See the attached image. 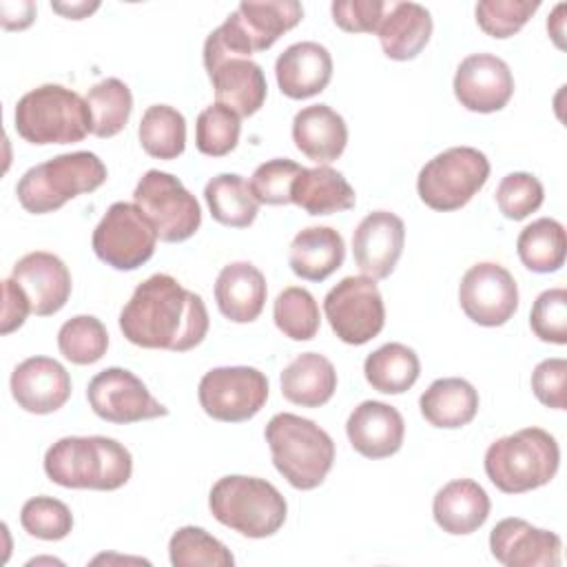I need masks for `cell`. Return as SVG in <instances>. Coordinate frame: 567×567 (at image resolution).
Segmentation results:
<instances>
[{
    "label": "cell",
    "instance_id": "obj_48",
    "mask_svg": "<svg viewBox=\"0 0 567 567\" xmlns=\"http://www.w3.org/2000/svg\"><path fill=\"white\" fill-rule=\"evenodd\" d=\"M2 319H0V332L9 334L18 330L27 315L31 312V303L24 295V290L9 277L2 281Z\"/></svg>",
    "mask_w": 567,
    "mask_h": 567
},
{
    "label": "cell",
    "instance_id": "obj_51",
    "mask_svg": "<svg viewBox=\"0 0 567 567\" xmlns=\"http://www.w3.org/2000/svg\"><path fill=\"white\" fill-rule=\"evenodd\" d=\"M563 11H565V4L560 2L556 9H554V13H551V18L547 20V31H549V35L554 38V42L563 49L565 47V42H563V35H565V31H563V24H565V18H560L563 16Z\"/></svg>",
    "mask_w": 567,
    "mask_h": 567
},
{
    "label": "cell",
    "instance_id": "obj_8",
    "mask_svg": "<svg viewBox=\"0 0 567 567\" xmlns=\"http://www.w3.org/2000/svg\"><path fill=\"white\" fill-rule=\"evenodd\" d=\"M303 18V7L297 0L241 2L215 31L208 33L204 47L250 58L270 49L286 31Z\"/></svg>",
    "mask_w": 567,
    "mask_h": 567
},
{
    "label": "cell",
    "instance_id": "obj_31",
    "mask_svg": "<svg viewBox=\"0 0 567 567\" xmlns=\"http://www.w3.org/2000/svg\"><path fill=\"white\" fill-rule=\"evenodd\" d=\"M419 408L430 425L443 430H458L476 416L478 392L470 381L461 377L436 379L421 394Z\"/></svg>",
    "mask_w": 567,
    "mask_h": 567
},
{
    "label": "cell",
    "instance_id": "obj_10",
    "mask_svg": "<svg viewBox=\"0 0 567 567\" xmlns=\"http://www.w3.org/2000/svg\"><path fill=\"white\" fill-rule=\"evenodd\" d=\"M133 204L151 219L157 237L166 244L190 239L202 224V208L195 195L175 175L157 168L140 177Z\"/></svg>",
    "mask_w": 567,
    "mask_h": 567
},
{
    "label": "cell",
    "instance_id": "obj_17",
    "mask_svg": "<svg viewBox=\"0 0 567 567\" xmlns=\"http://www.w3.org/2000/svg\"><path fill=\"white\" fill-rule=\"evenodd\" d=\"M454 95L467 111H501L514 95V75L505 60L492 53H472L454 75Z\"/></svg>",
    "mask_w": 567,
    "mask_h": 567
},
{
    "label": "cell",
    "instance_id": "obj_32",
    "mask_svg": "<svg viewBox=\"0 0 567 567\" xmlns=\"http://www.w3.org/2000/svg\"><path fill=\"white\" fill-rule=\"evenodd\" d=\"M363 374L377 392L403 394L416 383L421 374V361L412 348L394 341L365 357Z\"/></svg>",
    "mask_w": 567,
    "mask_h": 567
},
{
    "label": "cell",
    "instance_id": "obj_5",
    "mask_svg": "<svg viewBox=\"0 0 567 567\" xmlns=\"http://www.w3.org/2000/svg\"><path fill=\"white\" fill-rule=\"evenodd\" d=\"M104 182V162L91 151H75L31 166L18 179L16 195L27 213L44 215L62 208L82 193H93Z\"/></svg>",
    "mask_w": 567,
    "mask_h": 567
},
{
    "label": "cell",
    "instance_id": "obj_45",
    "mask_svg": "<svg viewBox=\"0 0 567 567\" xmlns=\"http://www.w3.org/2000/svg\"><path fill=\"white\" fill-rule=\"evenodd\" d=\"M529 326L540 341L567 343V290L549 288L540 292L529 312Z\"/></svg>",
    "mask_w": 567,
    "mask_h": 567
},
{
    "label": "cell",
    "instance_id": "obj_20",
    "mask_svg": "<svg viewBox=\"0 0 567 567\" xmlns=\"http://www.w3.org/2000/svg\"><path fill=\"white\" fill-rule=\"evenodd\" d=\"M11 394L31 414H51L71 396V377L51 357H29L11 372Z\"/></svg>",
    "mask_w": 567,
    "mask_h": 567
},
{
    "label": "cell",
    "instance_id": "obj_2",
    "mask_svg": "<svg viewBox=\"0 0 567 567\" xmlns=\"http://www.w3.org/2000/svg\"><path fill=\"white\" fill-rule=\"evenodd\" d=\"M44 472L60 487L113 492L128 483L133 458L109 436H64L47 450Z\"/></svg>",
    "mask_w": 567,
    "mask_h": 567
},
{
    "label": "cell",
    "instance_id": "obj_36",
    "mask_svg": "<svg viewBox=\"0 0 567 567\" xmlns=\"http://www.w3.org/2000/svg\"><path fill=\"white\" fill-rule=\"evenodd\" d=\"M86 104L91 111V133L97 137H113L131 117L133 95L122 80L106 78L89 89Z\"/></svg>",
    "mask_w": 567,
    "mask_h": 567
},
{
    "label": "cell",
    "instance_id": "obj_50",
    "mask_svg": "<svg viewBox=\"0 0 567 567\" xmlns=\"http://www.w3.org/2000/svg\"><path fill=\"white\" fill-rule=\"evenodd\" d=\"M100 4L97 2H75V4H53V11L71 18V20H82L86 18L89 13H93Z\"/></svg>",
    "mask_w": 567,
    "mask_h": 567
},
{
    "label": "cell",
    "instance_id": "obj_42",
    "mask_svg": "<svg viewBox=\"0 0 567 567\" xmlns=\"http://www.w3.org/2000/svg\"><path fill=\"white\" fill-rule=\"evenodd\" d=\"M538 7V0H481L474 16L487 35L503 40L518 33Z\"/></svg>",
    "mask_w": 567,
    "mask_h": 567
},
{
    "label": "cell",
    "instance_id": "obj_4",
    "mask_svg": "<svg viewBox=\"0 0 567 567\" xmlns=\"http://www.w3.org/2000/svg\"><path fill=\"white\" fill-rule=\"evenodd\" d=\"M558 465V443L543 427H523L501 436L485 452V474L505 494H523L547 485Z\"/></svg>",
    "mask_w": 567,
    "mask_h": 567
},
{
    "label": "cell",
    "instance_id": "obj_3",
    "mask_svg": "<svg viewBox=\"0 0 567 567\" xmlns=\"http://www.w3.org/2000/svg\"><path fill=\"white\" fill-rule=\"evenodd\" d=\"M266 443L277 472L295 489L319 487L334 463V443L315 421L279 412L266 425Z\"/></svg>",
    "mask_w": 567,
    "mask_h": 567
},
{
    "label": "cell",
    "instance_id": "obj_19",
    "mask_svg": "<svg viewBox=\"0 0 567 567\" xmlns=\"http://www.w3.org/2000/svg\"><path fill=\"white\" fill-rule=\"evenodd\" d=\"M405 244V224L390 210L365 215L352 235V255L361 275L385 279L394 270Z\"/></svg>",
    "mask_w": 567,
    "mask_h": 567
},
{
    "label": "cell",
    "instance_id": "obj_41",
    "mask_svg": "<svg viewBox=\"0 0 567 567\" xmlns=\"http://www.w3.org/2000/svg\"><path fill=\"white\" fill-rule=\"evenodd\" d=\"M20 525L40 540H62L73 529V514L53 496H33L20 509Z\"/></svg>",
    "mask_w": 567,
    "mask_h": 567
},
{
    "label": "cell",
    "instance_id": "obj_29",
    "mask_svg": "<svg viewBox=\"0 0 567 567\" xmlns=\"http://www.w3.org/2000/svg\"><path fill=\"white\" fill-rule=\"evenodd\" d=\"M290 202L303 208L308 215H332L350 210L357 195L339 171L330 166H315L301 168V173L295 177Z\"/></svg>",
    "mask_w": 567,
    "mask_h": 567
},
{
    "label": "cell",
    "instance_id": "obj_12",
    "mask_svg": "<svg viewBox=\"0 0 567 567\" xmlns=\"http://www.w3.org/2000/svg\"><path fill=\"white\" fill-rule=\"evenodd\" d=\"M323 312L332 332L350 346H363L374 339L385 323L383 297L377 281L359 275L343 277L323 299Z\"/></svg>",
    "mask_w": 567,
    "mask_h": 567
},
{
    "label": "cell",
    "instance_id": "obj_11",
    "mask_svg": "<svg viewBox=\"0 0 567 567\" xmlns=\"http://www.w3.org/2000/svg\"><path fill=\"white\" fill-rule=\"evenodd\" d=\"M151 219L128 202H115L93 230V250L100 261L115 270H135L146 264L157 244Z\"/></svg>",
    "mask_w": 567,
    "mask_h": 567
},
{
    "label": "cell",
    "instance_id": "obj_23",
    "mask_svg": "<svg viewBox=\"0 0 567 567\" xmlns=\"http://www.w3.org/2000/svg\"><path fill=\"white\" fill-rule=\"evenodd\" d=\"M279 91L290 100H308L321 93L332 78L330 51L319 42H295L275 62Z\"/></svg>",
    "mask_w": 567,
    "mask_h": 567
},
{
    "label": "cell",
    "instance_id": "obj_40",
    "mask_svg": "<svg viewBox=\"0 0 567 567\" xmlns=\"http://www.w3.org/2000/svg\"><path fill=\"white\" fill-rule=\"evenodd\" d=\"M241 133V122L235 111L224 104L206 106L195 122V144L197 151L208 157H224L228 155Z\"/></svg>",
    "mask_w": 567,
    "mask_h": 567
},
{
    "label": "cell",
    "instance_id": "obj_24",
    "mask_svg": "<svg viewBox=\"0 0 567 567\" xmlns=\"http://www.w3.org/2000/svg\"><path fill=\"white\" fill-rule=\"evenodd\" d=\"M266 277L250 261L224 266L215 281V301L219 312L235 323L255 321L266 303Z\"/></svg>",
    "mask_w": 567,
    "mask_h": 567
},
{
    "label": "cell",
    "instance_id": "obj_25",
    "mask_svg": "<svg viewBox=\"0 0 567 567\" xmlns=\"http://www.w3.org/2000/svg\"><path fill=\"white\" fill-rule=\"evenodd\" d=\"M295 146L319 166L341 157L348 144L346 120L328 104L301 109L292 120Z\"/></svg>",
    "mask_w": 567,
    "mask_h": 567
},
{
    "label": "cell",
    "instance_id": "obj_18",
    "mask_svg": "<svg viewBox=\"0 0 567 567\" xmlns=\"http://www.w3.org/2000/svg\"><path fill=\"white\" fill-rule=\"evenodd\" d=\"M492 556L505 567H558L563 540L523 518H503L489 532Z\"/></svg>",
    "mask_w": 567,
    "mask_h": 567
},
{
    "label": "cell",
    "instance_id": "obj_28",
    "mask_svg": "<svg viewBox=\"0 0 567 567\" xmlns=\"http://www.w3.org/2000/svg\"><path fill=\"white\" fill-rule=\"evenodd\" d=\"M346 257L343 237L330 226H308L299 230L290 244V270L306 281H323Z\"/></svg>",
    "mask_w": 567,
    "mask_h": 567
},
{
    "label": "cell",
    "instance_id": "obj_35",
    "mask_svg": "<svg viewBox=\"0 0 567 567\" xmlns=\"http://www.w3.org/2000/svg\"><path fill=\"white\" fill-rule=\"evenodd\" d=\"M140 144L157 159H175L186 148V120L168 104H153L140 120Z\"/></svg>",
    "mask_w": 567,
    "mask_h": 567
},
{
    "label": "cell",
    "instance_id": "obj_39",
    "mask_svg": "<svg viewBox=\"0 0 567 567\" xmlns=\"http://www.w3.org/2000/svg\"><path fill=\"white\" fill-rule=\"evenodd\" d=\"M58 348L64 359L75 365L100 361L109 348L104 323L93 315H78L62 323L58 330Z\"/></svg>",
    "mask_w": 567,
    "mask_h": 567
},
{
    "label": "cell",
    "instance_id": "obj_30",
    "mask_svg": "<svg viewBox=\"0 0 567 567\" xmlns=\"http://www.w3.org/2000/svg\"><path fill=\"white\" fill-rule=\"evenodd\" d=\"M337 390V370L319 352L297 354L281 372V394L301 408H319Z\"/></svg>",
    "mask_w": 567,
    "mask_h": 567
},
{
    "label": "cell",
    "instance_id": "obj_1",
    "mask_svg": "<svg viewBox=\"0 0 567 567\" xmlns=\"http://www.w3.org/2000/svg\"><path fill=\"white\" fill-rule=\"evenodd\" d=\"M120 330L133 346L186 352L208 332L204 299L166 272L142 281L120 312Z\"/></svg>",
    "mask_w": 567,
    "mask_h": 567
},
{
    "label": "cell",
    "instance_id": "obj_21",
    "mask_svg": "<svg viewBox=\"0 0 567 567\" xmlns=\"http://www.w3.org/2000/svg\"><path fill=\"white\" fill-rule=\"evenodd\" d=\"M11 279L24 290L31 312L38 317L55 315L71 295V272L53 252H27L16 261Z\"/></svg>",
    "mask_w": 567,
    "mask_h": 567
},
{
    "label": "cell",
    "instance_id": "obj_16",
    "mask_svg": "<svg viewBox=\"0 0 567 567\" xmlns=\"http://www.w3.org/2000/svg\"><path fill=\"white\" fill-rule=\"evenodd\" d=\"M204 66L217 104L228 106L239 117H248L264 106L268 84L257 62L204 47Z\"/></svg>",
    "mask_w": 567,
    "mask_h": 567
},
{
    "label": "cell",
    "instance_id": "obj_7",
    "mask_svg": "<svg viewBox=\"0 0 567 567\" xmlns=\"http://www.w3.org/2000/svg\"><path fill=\"white\" fill-rule=\"evenodd\" d=\"M16 131L29 144H75L91 133L86 100L62 86L42 84L16 104Z\"/></svg>",
    "mask_w": 567,
    "mask_h": 567
},
{
    "label": "cell",
    "instance_id": "obj_46",
    "mask_svg": "<svg viewBox=\"0 0 567 567\" xmlns=\"http://www.w3.org/2000/svg\"><path fill=\"white\" fill-rule=\"evenodd\" d=\"M385 4L383 0H334L330 11L334 24L348 33H377Z\"/></svg>",
    "mask_w": 567,
    "mask_h": 567
},
{
    "label": "cell",
    "instance_id": "obj_47",
    "mask_svg": "<svg viewBox=\"0 0 567 567\" xmlns=\"http://www.w3.org/2000/svg\"><path fill=\"white\" fill-rule=\"evenodd\" d=\"M565 377H567V361L560 357L540 361L532 372V390L536 399L554 410H565Z\"/></svg>",
    "mask_w": 567,
    "mask_h": 567
},
{
    "label": "cell",
    "instance_id": "obj_27",
    "mask_svg": "<svg viewBox=\"0 0 567 567\" xmlns=\"http://www.w3.org/2000/svg\"><path fill=\"white\" fill-rule=\"evenodd\" d=\"M489 507L492 505L487 492L472 478L450 481L436 492L432 501L436 525L452 536L476 532L487 520Z\"/></svg>",
    "mask_w": 567,
    "mask_h": 567
},
{
    "label": "cell",
    "instance_id": "obj_13",
    "mask_svg": "<svg viewBox=\"0 0 567 567\" xmlns=\"http://www.w3.org/2000/svg\"><path fill=\"white\" fill-rule=\"evenodd\" d=\"M202 410L224 423L252 419L268 401V379L257 368L224 365L208 370L199 381Z\"/></svg>",
    "mask_w": 567,
    "mask_h": 567
},
{
    "label": "cell",
    "instance_id": "obj_33",
    "mask_svg": "<svg viewBox=\"0 0 567 567\" xmlns=\"http://www.w3.org/2000/svg\"><path fill=\"white\" fill-rule=\"evenodd\" d=\"M204 199L213 219L230 228L250 226L259 210V202L255 199L250 184L237 173H221L213 177L204 188Z\"/></svg>",
    "mask_w": 567,
    "mask_h": 567
},
{
    "label": "cell",
    "instance_id": "obj_9",
    "mask_svg": "<svg viewBox=\"0 0 567 567\" xmlns=\"http://www.w3.org/2000/svg\"><path fill=\"white\" fill-rule=\"evenodd\" d=\"M489 159L474 146H452L434 155L416 177V190L432 210L463 208L487 182Z\"/></svg>",
    "mask_w": 567,
    "mask_h": 567
},
{
    "label": "cell",
    "instance_id": "obj_26",
    "mask_svg": "<svg viewBox=\"0 0 567 567\" xmlns=\"http://www.w3.org/2000/svg\"><path fill=\"white\" fill-rule=\"evenodd\" d=\"M377 35L390 60H412L430 42L432 16L419 2H388Z\"/></svg>",
    "mask_w": 567,
    "mask_h": 567
},
{
    "label": "cell",
    "instance_id": "obj_43",
    "mask_svg": "<svg viewBox=\"0 0 567 567\" xmlns=\"http://www.w3.org/2000/svg\"><path fill=\"white\" fill-rule=\"evenodd\" d=\"M543 199H545V190L538 177L523 171L505 175L496 188V204L501 213L514 221H520L527 215L536 213Z\"/></svg>",
    "mask_w": 567,
    "mask_h": 567
},
{
    "label": "cell",
    "instance_id": "obj_22",
    "mask_svg": "<svg viewBox=\"0 0 567 567\" xmlns=\"http://www.w3.org/2000/svg\"><path fill=\"white\" fill-rule=\"evenodd\" d=\"M346 434L361 456L385 458L401 450L405 423L394 405L383 401H363L350 412Z\"/></svg>",
    "mask_w": 567,
    "mask_h": 567
},
{
    "label": "cell",
    "instance_id": "obj_49",
    "mask_svg": "<svg viewBox=\"0 0 567 567\" xmlns=\"http://www.w3.org/2000/svg\"><path fill=\"white\" fill-rule=\"evenodd\" d=\"M0 22L4 29H27L35 18V4L33 2H2L0 4Z\"/></svg>",
    "mask_w": 567,
    "mask_h": 567
},
{
    "label": "cell",
    "instance_id": "obj_14",
    "mask_svg": "<svg viewBox=\"0 0 567 567\" xmlns=\"http://www.w3.org/2000/svg\"><path fill=\"white\" fill-rule=\"evenodd\" d=\"M91 410L109 423H137L146 419L166 416L164 408L126 368H106L97 372L86 388Z\"/></svg>",
    "mask_w": 567,
    "mask_h": 567
},
{
    "label": "cell",
    "instance_id": "obj_15",
    "mask_svg": "<svg viewBox=\"0 0 567 567\" xmlns=\"http://www.w3.org/2000/svg\"><path fill=\"white\" fill-rule=\"evenodd\" d=\"M458 301L474 323L496 328L514 317L518 286L505 266L481 261L465 270L458 286Z\"/></svg>",
    "mask_w": 567,
    "mask_h": 567
},
{
    "label": "cell",
    "instance_id": "obj_44",
    "mask_svg": "<svg viewBox=\"0 0 567 567\" xmlns=\"http://www.w3.org/2000/svg\"><path fill=\"white\" fill-rule=\"evenodd\" d=\"M303 166H299L292 159H268L259 164L250 177V190L259 204L268 206H281L290 204V188L295 177L301 173Z\"/></svg>",
    "mask_w": 567,
    "mask_h": 567
},
{
    "label": "cell",
    "instance_id": "obj_34",
    "mask_svg": "<svg viewBox=\"0 0 567 567\" xmlns=\"http://www.w3.org/2000/svg\"><path fill=\"white\" fill-rule=\"evenodd\" d=\"M516 250L532 272H556L565 264L567 237L560 221L540 217L525 226L516 239Z\"/></svg>",
    "mask_w": 567,
    "mask_h": 567
},
{
    "label": "cell",
    "instance_id": "obj_38",
    "mask_svg": "<svg viewBox=\"0 0 567 567\" xmlns=\"http://www.w3.org/2000/svg\"><path fill=\"white\" fill-rule=\"evenodd\" d=\"M275 326L292 341H310L319 332V306L301 286L284 288L272 306Z\"/></svg>",
    "mask_w": 567,
    "mask_h": 567
},
{
    "label": "cell",
    "instance_id": "obj_37",
    "mask_svg": "<svg viewBox=\"0 0 567 567\" xmlns=\"http://www.w3.org/2000/svg\"><path fill=\"white\" fill-rule=\"evenodd\" d=\"M168 556L173 567H233L230 549L195 525L179 527L168 540Z\"/></svg>",
    "mask_w": 567,
    "mask_h": 567
},
{
    "label": "cell",
    "instance_id": "obj_6",
    "mask_svg": "<svg viewBox=\"0 0 567 567\" xmlns=\"http://www.w3.org/2000/svg\"><path fill=\"white\" fill-rule=\"evenodd\" d=\"M208 507L221 525L248 538L277 534L288 514L286 498L272 483L241 474L219 478L208 494Z\"/></svg>",
    "mask_w": 567,
    "mask_h": 567
}]
</instances>
